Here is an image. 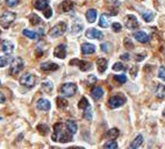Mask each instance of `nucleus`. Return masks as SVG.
<instances>
[{"label":"nucleus","instance_id":"obj_35","mask_svg":"<svg viewBox=\"0 0 165 149\" xmlns=\"http://www.w3.org/2000/svg\"><path fill=\"white\" fill-rule=\"evenodd\" d=\"M114 79L121 84H124L127 82V76L126 74H116V76H114Z\"/></svg>","mask_w":165,"mask_h":149},{"label":"nucleus","instance_id":"obj_13","mask_svg":"<svg viewBox=\"0 0 165 149\" xmlns=\"http://www.w3.org/2000/svg\"><path fill=\"white\" fill-rule=\"evenodd\" d=\"M81 53L84 55H90V54L96 53V46L91 43H83L81 44Z\"/></svg>","mask_w":165,"mask_h":149},{"label":"nucleus","instance_id":"obj_5","mask_svg":"<svg viewBox=\"0 0 165 149\" xmlns=\"http://www.w3.org/2000/svg\"><path fill=\"white\" fill-rule=\"evenodd\" d=\"M77 92V85L75 83H65L61 87V93L64 97H72Z\"/></svg>","mask_w":165,"mask_h":149},{"label":"nucleus","instance_id":"obj_24","mask_svg":"<svg viewBox=\"0 0 165 149\" xmlns=\"http://www.w3.org/2000/svg\"><path fill=\"white\" fill-rule=\"evenodd\" d=\"M86 19H87V21L91 22V23H93V22L96 20V10H93V8H91L88 11L86 12Z\"/></svg>","mask_w":165,"mask_h":149},{"label":"nucleus","instance_id":"obj_14","mask_svg":"<svg viewBox=\"0 0 165 149\" xmlns=\"http://www.w3.org/2000/svg\"><path fill=\"white\" fill-rule=\"evenodd\" d=\"M91 96H92V98H93L94 100H99V99H101L102 96H104V90H102V87H100V86H96V87H93L92 91H91Z\"/></svg>","mask_w":165,"mask_h":149},{"label":"nucleus","instance_id":"obj_43","mask_svg":"<svg viewBox=\"0 0 165 149\" xmlns=\"http://www.w3.org/2000/svg\"><path fill=\"white\" fill-rule=\"evenodd\" d=\"M158 77L165 82V66H160L159 68V70H158Z\"/></svg>","mask_w":165,"mask_h":149},{"label":"nucleus","instance_id":"obj_39","mask_svg":"<svg viewBox=\"0 0 165 149\" xmlns=\"http://www.w3.org/2000/svg\"><path fill=\"white\" fill-rule=\"evenodd\" d=\"M113 70L114 71H122V70H126V68H124V65H123L122 63H115L114 65H113Z\"/></svg>","mask_w":165,"mask_h":149},{"label":"nucleus","instance_id":"obj_49","mask_svg":"<svg viewBox=\"0 0 165 149\" xmlns=\"http://www.w3.org/2000/svg\"><path fill=\"white\" fill-rule=\"evenodd\" d=\"M6 101V98H5V96L0 92V104H2V103H5Z\"/></svg>","mask_w":165,"mask_h":149},{"label":"nucleus","instance_id":"obj_26","mask_svg":"<svg viewBox=\"0 0 165 149\" xmlns=\"http://www.w3.org/2000/svg\"><path fill=\"white\" fill-rule=\"evenodd\" d=\"M53 85L50 80H44L42 83V90L44 91L45 93H51V92H53Z\"/></svg>","mask_w":165,"mask_h":149},{"label":"nucleus","instance_id":"obj_17","mask_svg":"<svg viewBox=\"0 0 165 149\" xmlns=\"http://www.w3.org/2000/svg\"><path fill=\"white\" fill-rule=\"evenodd\" d=\"M1 49H2L4 53L11 54V53H13V50H14V46H13V43H12L11 41L5 40V41H2V43H1Z\"/></svg>","mask_w":165,"mask_h":149},{"label":"nucleus","instance_id":"obj_31","mask_svg":"<svg viewBox=\"0 0 165 149\" xmlns=\"http://www.w3.org/2000/svg\"><path fill=\"white\" fill-rule=\"evenodd\" d=\"M119 134H120V132H119L117 128H112V129H109V131L107 132V136L109 139H112V140H115V139L119 136Z\"/></svg>","mask_w":165,"mask_h":149},{"label":"nucleus","instance_id":"obj_41","mask_svg":"<svg viewBox=\"0 0 165 149\" xmlns=\"http://www.w3.org/2000/svg\"><path fill=\"white\" fill-rule=\"evenodd\" d=\"M112 28L115 33H119V32H121L122 26H121V23H119V22H114V23L112 25Z\"/></svg>","mask_w":165,"mask_h":149},{"label":"nucleus","instance_id":"obj_28","mask_svg":"<svg viewBox=\"0 0 165 149\" xmlns=\"http://www.w3.org/2000/svg\"><path fill=\"white\" fill-rule=\"evenodd\" d=\"M29 22L32 23L33 26H37V25H40L41 23V18L37 15V14H30V16H29Z\"/></svg>","mask_w":165,"mask_h":149},{"label":"nucleus","instance_id":"obj_48","mask_svg":"<svg viewBox=\"0 0 165 149\" xmlns=\"http://www.w3.org/2000/svg\"><path fill=\"white\" fill-rule=\"evenodd\" d=\"M129 58H130L129 54H122L121 55V59H123V61H129Z\"/></svg>","mask_w":165,"mask_h":149},{"label":"nucleus","instance_id":"obj_7","mask_svg":"<svg viewBox=\"0 0 165 149\" xmlns=\"http://www.w3.org/2000/svg\"><path fill=\"white\" fill-rule=\"evenodd\" d=\"M23 69V61L20 57H15L11 63V74L16 76Z\"/></svg>","mask_w":165,"mask_h":149},{"label":"nucleus","instance_id":"obj_32","mask_svg":"<svg viewBox=\"0 0 165 149\" xmlns=\"http://www.w3.org/2000/svg\"><path fill=\"white\" fill-rule=\"evenodd\" d=\"M56 103H57V107L58 108H65V107H68V100L64 99L63 97H58L56 99Z\"/></svg>","mask_w":165,"mask_h":149},{"label":"nucleus","instance_id":"obj_15","mask_svg":"<svg viewBox=\"0 0 165 149\" xmlns=\"http://www.w3.org/2000/svg\"><path fill=\"white\" fill-rule=\"evenodd\" d=\"M36 106H37V108L41 110V111H49L50 107H51V104H50V101L47 100V99L41 98V99L37 101V105H36Z\"/></svg>","mask_w":165,"mask_h":149},{"label":"nucleus","instance_id":"obj_21","mask_svg":"<svg viewBox=\"0 0 165 149\" xmlns=\"http://www.w3.org/2000/svg\"><path fill=\"white\" fill-rule=\"evenodd\" d=\"M34 6H35V8L38 10V11H44L49 6V1L48 0H36Z\"/></svg>","mask_w":165,"mask_h":149},{"label":"nucleus","instance_id":"obj_37","mask_svg":"<svg viewBox=\"0 0 165 149\" xmlns=\"http://www.w3.org/2000/svg\"><path fill=\"white\" fill-rule=\"evenodd\" d=\"M10 62V57L8 56H1L0 57V68H4Z\"/></svg>","mask_w":165,"mask_h":149},{"label":"nucleus","instance_id":"obj_18","mask_svg":"<svg viewBox=\"0 0 165 149\" xmlns=\"http://www.w3.org/2000/svg\"><path fill=\"white\" fill-rule=\"evenodd\" d=\"M155 95L158 99H164L165 98V85L163 84H157L156 86V91H155Z\"/></svg>","mask_w":165,"mask_h":149},{"label":"nucleus","instance_id":"obj_29","mask_svg":"<svg viewBox=\"0 0 165 149\" xmlns=\"http://www.w3.org/2000/svg\"><path fill=\"white\" fill-rule=\"evenodd\" d=\"M23 35L27 36L28 38H32V40H37L38 36H40L38 33L32 32V30H28V29H25V30H23Z\"/></svg>","mask_w":165,"mask_h":149},{"label":"nucleus","instance_id":"obj_2","mask_svg":"<svg viewBox=\"0 0 165 149\" xmlns=\"http://www.w3.org/2000/svg\"><path fill=\"white\" fill-rule=\"evenodd\" d=\"M14 20H15V13L5 12L2 15L0 16V26L2 27L4 29H8Z\"/></svg>","mask_w":165,"mask_h":149},{"label":"nucleus","instance_id":"obj_36","mask_svg":"<svg viewBox=\"0 0 165 149\" xmlns=\"http://www.w3.org/2000/svg\"><path fill=\"white\" fill-rule=\"evenodd\" d=\"M137 72H139V68L136 66V65H133L130 69H129V74L132 76V78H136V76H137Z\"/></svg>","mask_w":165,"mask_h":149},{"label":"nucleus","instance_id":"obj_11","mask_svg":"<svg viewBox=\"0 0 165 149\" xmlns=\"http://www.w3.org/2000/svg\"><path fill=\"white\" fill-rule=\"evenodd\" d=\"M133 36H134V38H135L136 41H139V43H147L150 41L149 35H148L147 33L141 32V30H139V32H134Z\"/></svg>","mask_w":165,"mask_h":149},{"label":"nucleus","instance_id":"obj_4","mask_svg":"<svg viewBox=\"0 0 165 149\" xmlns=\"http://www.w3.org/2000/svg\"><path fill=\"white\" fill-rule=\"evenodd\" d=\"M126 97L122 96L121 93L116 95V96H113L108 99V106L111 108H117V107H121L123 104H126Z\"/></svg>","mask_w":165,"mask_h":149},{"label":"nucleus","instance_id":"obj_19","mask_svg":"<svg viewBox=\"0 0 165 149\" xmlns=\"http://www.w3.org/2000/svg\"><path fill=\"white\" fill-rule=\"evenodd\" d=\"M73 6L75 5H73V2L71 0H64L59 7H61V10L63 12H70L73 10Z\"/></svg>","mask_w":165,"mask_h":149},{"label":"nucleus","instance_id":"obj_8","mask_svg":"<svg viewBox=\"0 0 165 149\" xmlns=\"http://www.w3.org/2000/svg\"><path fill=\"white\" fill-rule=\"evenodd\" d=\"M124 25L128 29H136L139 27V21L136 19V16L133 14H129L126 16V20H124Z\"/></svg>","mask_w":165,"mask_h":149},{"label":"nucleus","instance_id":"obj_33","mask_svg":"<svg viewBox=\"0 0 165 149\" xmlns=\"http://www.w3.org/2000/svg\"><path fill=\"white\" fill-rule=\"evenodd\" d=\"M37 131L42 135H47L49 133V127L44 123H40V125H37Z\"/></svg>","mask_w":165,"mask_h":149},{"label":"nucleus","instance_id":"obj_45","mask_svg":"<svg viewBox=\"0 0 165 149\" xmlns=\"http://www.w3.org/2000/svg\"><path fill=\"white\" fill-rule=\"evenodd\" d=\"M44 16H45V18H47V19H49V18H51V15H53V11H51V8H50V7H47V8H45V10H44Z\"/></svg>","mask_w":165,"mask_h":149},{"label":"nucleus","instance_id":"obj_50","mask_svg":"<svg viewBox=\"0 0 165 149\" xmlns=\"http://www.w3.org/2000/svg\"><path fill=\"white\" fill-rule=\"evenodd\" d=\"M135 58H136V61H143L144 59V55H136V57H135Z\"/></svg>","mask_w":165,"mask_h":149},{"label":"nucleus","instance_id":"obj_27","mask_svg":"<svg viewBox=\"0 0 165 149\" xmlns=\"http://www.w3.org/2000/svg\"><path fill=\"white\" fill-rule=\"evenodd\" d=\"M99 26L102 27V28H107V27L109 26V20H108V15L107 14H101L100 15Z\"/></svg>","mask_w":165,"mask_h":149},{"label":"nucleus","instance_id":"obj_51","mask_svg":"<svg viewBox=\"0 0 165 149\" xmlns=\"http://www.w3.org/2000/svg\"><path fill=\"white\" fill-rule=\"evenodd\" d=\"M163 114H164V117H165V108H164V111H163Z\"/></svg>","mask_w":165,"mask_h":149},{"label":"nucleus","instance_id":"obj_44","mask_svg":"<svg viewBox=\"0 0 165 149\" xmlns=\"http://www.w3.org/2000/svg\"><path fill=\"white\" fill-rule=\"evenodd\" d=\"M6 1V5L8 6V7H14L19 4V1L20 0H5Z\"/></svg>","mask_w":165,"mask_h":149},{"label":"nucleus","instance_id":"obj_10","mask_svg":"<svg viewBox=\"0 0 165 149\" xmlns=\"http://www.w3.org/2000/svg\"><path fill=\"white\" fill-rule=\"evenodd\" d=\"M70 64H71V65H75V64H77L81 71H88V70L92 69V64H91L90 62H86V61L72 59V61H70Z\"/></svg>","mask_w":165,"mask_h":149},{"label":"nucleus","instance_id":"obj_42","mask_svg":"<svg viewBox=\"0 0 165 149\" xmlns=\"http://www.w3.org/2000/svg\"><path fill=\"white\" fill-rule=\"evenodd\" d=\"M123 43H124V47H126V48H128V49H133L134 48V44L132 43L130 38H128V37H126V38H124Z\"/></svg>","mask_w":165,"mask_h":149},{"label":"nucleus","instance_id":"obj_6","mask_svg":"<svg viewBox=\"0 0 165 149\" xmlns=\"http://www.w3.org/2000/svg\"><path fill=\"white\" fill-rule=\"evenodd\" d=\"M35 83H36V77L33 74H25L20 77V84L28 87V89L33 87L35 85Z\"/></svg>","mask_w":165,"mask_h":149},{"label":"nucleus","instance_id":"obj_34","mask_svg":"<svg viewBox=\"0 0 165 149\" xmlns=\"http://www.w3.org/2000/svg\"><path fill=\"white\" fill-rule=\"evenodd\" d=\"M90 106V104H88V100L86 99L85 97H83L81 99L79 100V104H78V107H79L80 110H85L87 107Z\"/></svg>","mask_w":165,"mask_h":149},{"label":"nucleus","instance_id":"obj_38","mask_svg":"<svg viewBox=\"0 0 165 149\" xmlns=\"http://www.w3.org/2000/svg\"><path fill=\"white\" fill-rule=\"evenodd\" d=\"M84 117H85V119H87L88 121H91V120H92V108H91L90 106L87 107V108H85Z\"/></svg>","mask_w":165,"mask_h":149},{"label":"nucleus","instance_id":"obj_12","mask_svg":"<svg viewBox=\"0 0 165 149\" xmlns=\"http://www.w3.org/2000/svg\"><path fill=\"white\" fill-rule=\"evenodd\" d=\"M53 55L57 58H61V59L65 58L66 57V47H65V44H59V46H57L55 48V50H53Z\"/></svg>","mask_w":165,"mask_h":149},{"label":"nucleus","instance_id":"obj_16","mask_svg":"<svg viewBox=\"0 0 165 149\" xmlns=\"http://www.w3.org/2000/svg\"><path fill=\"white\" fill-rule=\"evenodd\" d=\"M59 65L53 62H45V63L41 64V70L43 71H55V70H58Z\"/></svg>","mask_w":165,"mask_h":149},{"label":"nucleus","instance_id":"obj_1","mask_svg":"<svg viewBox=\"0 0 165 149\" xmlns=\"http://www.w3.org/2000/svg\"><path fill=\"white\" fill-rule=\"evenodd\" d=\"M72 135L73 134H71L70 132L64 131L63 123H57L53 126V134L51 139H53V141H58V142H62V143H66V142L72 141Z\"/></svg>","mask_w":165,"mask_h":149},{"label":"nucleus","instance_id":"obj_3","mask_svg":"<svg viewBox=\"0 0 165 149\" xmlns=\"http://www.w3.org/2000/svg\"><path fill=\"white\" fill-rule=\"evenodd\" d=\"M66 29H68V25H66L65 22H58L57 25H55V26L49 30V35L51 37L62 36L64 33L66 32Z\"/></svg>","mask_w":165,"mask_h":149},{"label":"nucleus","instance_id":"obj_40","mask_svg":"<svg viewBox=\"0 0 165 149\" xmlns=\"http://www.w3.org/2000/svg\"><path fill=\"white\" fill-rule=\"evenodd\" d=\"M105 148H112V149H116L119 146H117V143L115 142V141H108L107 143H105V146H104Z\"/></svg>","mask_w":165,"mask_h":149},{"label":"nucleus","instance_id":"obj_20","mask_svg":"<svg viewBox=\"0 0 165 149\" xmlns=\"http://www.w3.org/2000/svg\"><path fill=\"white\" fill-rule=\"evenodd\" d=\"M107 59L105 58H98L96 59V65H98V71L102 74V72H105L107 69Z\"/></svg>","mask_w":165,"mask_h":149},{"label":"nucleus","instance_id":"obj_47","mask_svg":"<svg viewBox=\"0 0 165 149\" xmlns=\"http://www.w3.org/2000/svg\"><path fill=\"white\" fill-rule=\"evenodd\" d=\"M108 47H109V44L108 43H102L101 44V50L102 51H105V53H107L109 49H108Z\"/></svg>","mask_w":165,"mask_h":149},{"label":"nucleus","instance_id":"obj_9","mask_svg":"<svg viewBox=\"0 0 165 149\" xmlns=\"http://www.w3.org/2000/svg\"><path fill=\"white\" fill-rule=\"evenodd\" d=\"M86 37L87 38H93V40H102L104 34L100 30H98L96 28H90L86 30Z\"/></svg>","mask_w":165,"mask_h":149},{"label":"nucleus","instance_id":"obj_22","mask_svg":"<svg viewBox=\"0 0 165 149\" xmlns=\"http://www.w3.org/2000/svg\"><path fill=\"white\" fill-rule=\"evenodd\" d=\"M66 128H68V131H69L71 134H76L77 133V131H78V126H77V123L73 121V120H66Z\"/></svg>","mask_w":165,"mask_h":149},{"label":"nucleus","instance_id":"obj_46","mask_svg":"<svg viewBox=\"0 0 165 149\" xmlns=\"http://www.w3.org/2000/svg\"><path fill=\"white\" fill-rule=\"evenodd\" d=\"M96 76L94 74H91L90 77H88V83H90L91 85L93 84V83H96Z\"/></svg>","mask_w":165,"mask_h":149},{"label":"nucleus","instance_id":"obj_30","mask_svg":"<svg viewBox=\"0 0 165 149\" xmlns=\"http://www.w3.org/2000/svg\"><path fill=\"white\" fill-rule=\"evenodd\" d=\"M81 29H83V23L77 20V21H75L73 26H72V30H71V33H72V34H78V33H80Z\"/></svg>","mask_w":165,"mask_h":149},{"label":"nucleus","instance_id":"obj_25","mask_svg":"<svg viewBox=\"0 0 165 149\" xmlns=\"http://www.w3.org/2000/svg\"><path fill=\"white\" fill-rule=\"evenodd\" d=\"M141 15H142V18H143V20L145 22H151L155 18V13L151 11H145L141 12Z\"/></svg>","mask_w":165,"mask_h":149},{"label":"nucleus","instance_id":"obj_23","mask_svg":"<svg viewBox=\"0 0 165 149\" xmlns=\"http://www.w3.org/2000/svg\"><path fill=\"white\" fill-rule=\"evenodd\" d=\"M143 143V136L141 135V134H139L136 138L134 139V141L130 143V146H129V148L132 149H136L139 148V147H141V144Z\"/></svg>","mask_w":165,"mask_h":149}]
</instances>
